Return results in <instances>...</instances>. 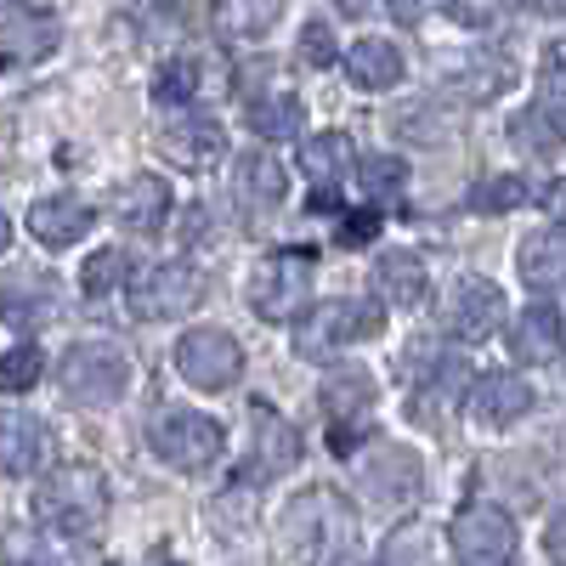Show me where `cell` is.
Listing matches in <instances>:
<instances>
[{
  "instance_id": "obj_2",
  "label": "cell",
  "mask_w": 566,
  "mask_h": 566,
  "mask_svg": "<svg viewBox=\"0 0 566 566\" xmlns=\"http://www.w3.org/2000/svg\"><path fill=\"white\" fill-rule=\"evenodd\" d=\"M352 538H357V515L335 488H306L283 510V555L290 560H340L352 555Z\"/></svg>"
},
{
  "instance_id": "obj_42",
  "label": "cell",
  "mask_w": 566,
  "mask_h": 566,
  "mask_svg": "<svg viewBox=\"0 0 566 566\" xmlns=\"http://www.w3.org/2000/svg\"><path fill=\"white\" fill-rule=\"evenodd\" d=\"M12 244V221H7V210H0V250Z\"/></svg>"
},
{
  "instance_id": "obj_26",
  "label": "cell",
  "mask_w": 566,
  "mask_h": 566,
  "mask_svg": "<svg viewBox=\"0 0 566 566\" xmlns=\"http://www.w3.org/2000/svg\"><path fill=\"white\" fill-rule=\"evenodd\" d=\"M352 165H357V148H352L346 130H323V136H306V142H301V176H306L312 187L346 181Z\"/></svg>"
},
{
  "instance_id": "obj_27",
  "label": "cell",
  "mask_w": 566,
  "mask_h": 566,
  "mask_svg": "<svg viewBox=\"0 0 566 566\" xmlns=\"http://www.w3.org/2000/svg\"><path fill=\"white\" fill-rule=\"evenodd\" d=\"M448 85L459 91L464 103H493V97H504V91L515 85V69H510V63H504L499 52H476V57L453 63Z\"/></svg>"
},
{
  "instance_id": "obj_28",
  "label": "cell",
  "mask_w": 566,
  "mask_h": 566,
  "mask_svg": "<svg viewBox=\"0 0 566 566\" xmlns=\"http://www.w3.org/2000/svg\"><path fill=\"white\" fill-rule=\"evenodd\" d=\"M510 352L522 357L527 368H544L560 357V312L544 301V306H527V317L515 323V335H510Z\"/></svg>"
},
{
  "instance_id": "obj_12",
  "label": "cell",
  "mask_w": 566,
  "mask_h": 566,
  "mask_svg": "<svg viewBox=\"0 0 566 566\" xmlns=\"http://www.w3.org/2000/svg\"><path fill=\"white\" fill-rule=\"evenodd\" d=\"M63 312V283L52 272H7L0 277V317H7L12 328H23V335H34V328H45Z\"/></svg>"
},
{
  "instance_id": "obj_4",
  "label": "cell",
  "mask_w": 566,
  "mask_h": 566,
  "mask_svg": "<svg viewBox=\"0 0 566 566\" xmlns=\"http://www.w3.org/2000/svg\"><path fill=\"white\" fill-rule=\"evenodd\" d=\"M148 448L170 464V470H187V476H205V470L227 453V431L199 413V408H159L148 419Z\"/></svg>"
},
{
  "instance_id": "obj_29",
  "label": "cell",
  "mask_w": 566,
  "mask_h": 566,
  "mask_svg": "<svg viewBox=\"0 0 566 566\" xmlns=\"http://www.w3.org/2000/svg\"><path fill=\"white\" fill-rule=\"evenodd\" d=\"M306 125V103L295 91H255L250 97V130L266 142H295Z\"/></svg>"
},
{
  "instance_id": "obj_24",
  "label": "cell",
  "mask_w": 566,
  "mask_h": 566,
  "mask_svg": "<svg viewBox=\"0 0 566 566\" xmlns=\"http://www.w3.org/2000/svg\"><path fill=\"white\" fill-rule=\"evenodd\" d=\"M402 74H408V57L391 40H357L346 52V80L357 91H391V85H402Z\"/></svg>"
},
{
  "instance_id": "obj_8",
  "label": "cell",
  "mask_w": 566,
  "mask_h": 566,
  "mask_svg": "<svg viewBox=\"0 0 566 566\" xmlns=\"http://www.w3.org/2000/svg\"><path fill=\"white\" fill-rule=\"evenodd\" d=\"M176 368H181L187 386L227 391V386H239V374H244V346L232 340L227 328H187L176 340Z\"/></svg>"
},
{
  "instance_id": "obj_38",
  "label": "cell",
  "mask_w": 566,
  "mask_h": 566,
  "mask_svg": "<svg viewBox=\"0 0 566 566\" xmlns=\"http://www.w3.org/2000/svg\"><path fill=\"white\" fill-rule=\"evenodd\" d=\"M125 7L142 18V29H148V34H170L176 23H181V7H176V0H125Z\"/></svg>"
},
{
  "instance_id": "obj_17",
  "label": "cell",
  "mask_w": 566,
  "mask_h": 566,
  "mask_svg": "<svg viewBox=\"0 0 566 566\" xmlns=\"http://www.w3.org/2000/svg\"><path fill=\"white\" fill-rule=\"evenodd\" d=\"M170 210H176V193H170V181L154 176V170L130 176L119 193H114V221L125 232H136V239H154V232L170 221Z\"/></svg>"
},
{
  "instance_id": "obj_32",
  "label": "cell",
  "mask_w": 566,
  "mask_h": 566,
  "mask_svg": "<svg viewBox=\"0 0 566 566\" xmlns=\"http://www.w3.org/2000/svg\"><path fill=\"white\" fill-rule=\"evenodd\" d=\"M352 170H357V181H363V193H368L374 205H386V199H397L402 187H408V165H402V159H391V154H368V159H357Z\"/></svg>"
},
{
  "instance_id": "obj_40",
  "label": "cell",
  "mask_w": 566,
  "mask_h": 566,
  "mask_svg": "<svg viewBox=\"0 0 566 566\" xmlns=\"http://www.w3.org/2000/svg\"><path fill=\"white\" fill-rule=\"evenodd\" d=\"M374 232H380V216H352V221H340V244H368Z\"/></svg>"
},
{
  "instance_id": "obj_20",
  "label": "cell",
  "mask_w": 566,
  "mask_h": 566,
  "mask_svg": "<svg viewBox=\"0 0 566 566\" xmlns=\"http://www.w3.org/2000/svg\"><path fill=\"white\" fill-rule=\"evenodd\" d=\"M515 266H522V283L533 295L555 301L560 295V277H566V239H560V221H544L538 232H527L522 250H515Z\"/></svg>"
},
{
  "instance_id": "obj_35",
  "label": "cell",
  "mask_w": 566,
  "mask_h": 566,
  "mask_svg": "<svg viewBox=\"0 0 566 566\" xmlns=\"http://www.w3.org/2000/svg\"><path fill=\"white\" fill-rule=\"evenodd\" d=\"M40 374H45L40 346H12L7 357H0V391H7V397H23V391L40 386Z\"/></svg>"
},
{
  "instance_id": "obj_7",
  "label": "cell",
  "mask_w": 566,
  "mask_h": 566,
  "mask_svg": "<svg viewBox=\"0 0 566 566\" xmlns=\"http://www.w3.org/2000/svg\"><path fill=\"white\" fill-rule=\"evenodd\" d=\"M210 295V277L193 261H159L130 283V312L142 323H165V317H187Z\"/></svg>"
},
{
  "instance_id": "obj_43",
  "label": "cell",
  "mask_w": 566,
  "mask_h": 566,
  "mask_svg": "<svg viewBox=\"0 0 566 566\" xmlns=\"http://www.w3.org/2000/svg\"><path fill=\"white\" fill-rule=\"evenodd\" d=\"M340 7H346V12H363V0H340Z\"/></svg>"
},
{
  "instance_id": "obj_31",
  "label": "cell",
  "mask_w": 566,
  "mask_h": 566,
  "mask_svg": "<svg viewBox=\"0 0 566 566\" xmlns=\"http://www.w3.org/2000/svg\"><path fill=\"white\" fill-rule=\"evenodd\" d=\"M199 91H205V63H199V57H176V63H165L159 80H154V103H159V108H181V103H193Z\"/></svg>"
},
{
  "instance_id": "obj_16",
  "label": "cell",
  "mask_w": 566,
  "mask_h": 566,
  "mask_svg": "<svg viewBox=\"0 0 566 566\" xmlns=\"http://www.w3.org/2000/svg\"><path fill=\"white\" fill-rule=\"evenodd\" d=\"M533 386L515 380V374H482L476 386L464 397V413L482 424V431H510V424H522L533 413Z\"/></svg>"
},
{
  "instance_id": "obj_10",
  "label": "cell",
  "mask_w": 566,
  "mask_h": 566,
  "mask_svg": "<svg viewBox=\"0 0 566 566\" xmlns=\"http://www.w3.org/2000/svg\"><path fill=\"white\" fill-rule=\"evenodd\" d=\"M159 154L176 165V170H187V176H199V170H210L221 154H227V130H221V119H210V114H193V108H170V119L159 125Z\"/></svg>"
},
{
  "instance_id": "obj_11",
  "label": "cell",
  "mask_w": 566,
  "mask_h": 566,
  "mask_svg": "<svg viewBox=\"0 0 566 566\" xmlns=\"http://www.w3.org/2000/svg\"><path fill=\"white\" fill-rule=\"evenodd\" d=\"M301 464V437H295V424L283 419L277 408L255 402L250 408V464H244V476L239 482H277V476H290V470Z\"/></svg>"
},
{
  "instance_id": "obj_34",
  "label": "cell",
  "mask_w": 566,
  "mask_h": 566,
  "mask_svg": "<svg viewBox=\"0 0 566 566\" xmlns=\"http://www.w3.org/2000/svg\"><path fill=\"white\" fill-rule=\"evenodd\" d=\"M533 199L527 176H482V187L470 193V205H476L482 216H504V210H522Z\"/></svg>"
},
{
  "instance_id": "obj_41",
  "label": "cell",
  "mask_w": 566,
  "mask_h": 566,
  "mask_svg": "<svg viewBox=\"0 0 566 566\" xmlns=\"http://www.w3.org/2000/svg\"><path fill=\"white\" fill-rule=\"evenodd\" d=\"M527 7H533V12H549V18H555V12H560V0H527Z\"/></svg>"
},
{
  "instance_id": "obj_33",
  "label": "cell",
  "mask_w": 566,
  "mask_h": 566,
  "mask_svg": "<svg viewBox=\"0 0 566 566\" xmlns=\"http://www.w3.org/2000/svg\"><path fill=\"white\" fill-rule=\"evenodd\" d=\"M125 277H130V261L119 250H97V255H85V266H80V295L85 301H108Z\"/></svg>"
},
{
  "instance_id": "obj_14",
  "label": "cell",
  "mask_w": 566,
  "mask_h": 566,
  "mask_svg": "<svg viewBox=\"0 0 566 566\" xmlns=\"http://www.w3.org/2000/svg\"><path fill=\"white\" fill-rule=\"evenodd\" d=\"M232 199H239L244 221H266L283 210V199H290V176H283V165L272 154H239V165H232Z\"/></svg>"
},
{
  "instance_id": "obj_25",
  "label": "cell",
  "mask_w": 566,
  "mask_h": 566,
  "mask_svg": "<svg viewBox=\"0 0 566 566\" xmlns=\"http://www.w3.org/2000/svg\"><path fill=\"white\" fill-rule=\"evenodd\" d=\"M283 23V0H216L210 29L221 40H266Z\"/></svg>"
},
{
  "instance_id": "obj_9",
  "label": "cell",
  "mask_w": 566,
  "mask_h": 566,
  "mask_svg": "<svg viewBox=\"0 0 566 566\" xmlns=\"http://www.w3.org/2000/svg\"><path fill=\"white\" fill-rule=\"evenodd\" d=\"M448 544L464 566H504L515 555V522L499 510V504H464L448 527Z\"/></svg>"
},
{
  "instance_id": "obj_19",
  "label": "cell",
  "mask_w": 566,
  "mask_h": 566,
  "mask_svg": "<svg viewBox=\"0 0 566 566\" xmlns=\"http://www.w3.org/2000/svg\"><path fill=\"white\" fill-rule=\"evenodd\" d=\"M374 290H380V306L413 312L431 301V272H424V261L413 250H380V261H374Z\"/></svg>"
},
{
  "instance_id": "obj_18",
  "label": "cell",
  "mask_w": 566,
  "mask_h": 566,
  "mask_svg": "<svg viewBox=\"0 0 566 566\" xmlns=\"http://www.w3.org/2000/svg\"><path fill=\"white\" fill-rule=\"evenodd\" d=\"M63 45V23L52 12L12 7L0 18V63H45Z\"/></svg>"
},
{
  "instance_id": "obj_39",
  "label": "cell",
  "mask_w": 566,
  "mask_h": 566,
  "mask_svg": "<svg viewBox=\"0 0 566 566\" xmlns=\"http://www.w3.org/2000/svg\"><path fill=\"white\" fill-rule=\"evenodd\" d=\"M386 7H391V18H397L402 29H419L424 18H437V12H448L453 0H386Z\"/></svg>"
},
{
  "instance_id": "obj_23",
  "label": "cell",
  "mask_w": 566,
  "mask_h": 566,
  "mask_svg": "<svg viewBox=\"0 0 566 566\" xmlns=\"http://www.w3.org/2000/svg\"><path fill=\"white\" fill-rule=\"evenodd\" d=\"M52 453V437H45V419L40 413H0V470L7 476H34Z\"/></svg>"
},
{
  "instance_id": "obj_36",
  "label": "cell",
  "mask_w": 566,
  "mask_h": 566,
  "mask_svg": "<svg viewBox=\"0 0 566 566\" xmlns=\"http://www.w3.org/2000/svg\"><path fill=\"white\" fill-rule=\"evenodd\" d=\"M295 57H301L306 69H335V57H340V45H335V29H328L323 18H312V23L301 29V45H295Z\"/></svg>"
},
{
  "instance_id": "obj_22",
  "label": "cell",
  "mask_w": 566,
  "mask_h": 566,
  "mask_svg": "<svg viewBox=\"0 0 566 566\" xmlns=\"http://www.w3.org/2000/svg\"><path fill=\"white\" fill-rule=\"evenodd\" d=\"M91 227H97V210H91L85 199H74V193H52V199L29 205V232L45 250H63V244L85 239Z\"/></svg>"
},
{
  "instance_id": "obj_13",
  "label": "cell",
  "mask_w": 566,
  "mask_h": 566,
  "mask_svg": "<svg viewBox=\"0 0 566 566\" xmlns=\"http://www.w3.org/2000/svg\"><path fill=\"white\" fill-rule=\"evenodd\" d=\"M442 323H448V335H459V340L499 335V323H504V290H499L493 277H459L448 306H442Z\"/></svg>"
},
{
  "instance_id": "obj_6",
  "label": "cell",
  "mask_w": 566,
  "mask_h": 566,
  "mask_svg": "<svg viewBox=\"0 0 566 566\" xmlns=\"http://www.w3.org/2000/svg\"><path fill=\"white\" fill-rule=\"evenodd\" d=\"M312 272H317L312 250H272L250 277V312L266 323H290L312 301Z\"/></svg>"
},
{
  "instance_id": "obj_21",
  "label": "cell",
  "mask_w": 566,
  "mask_h": 566,
  "mask_svg": "<svg viewBox=\"0 0 566 566\" xmlns=\"http://www.w3.org/2000/svg\"><path fill=\"white\" fill-rule=\"evenodd\" d=\"M323 413H328V424H340V431H368V413H374V374L368 368H357V363H346V368H335L323 380Z\"/></svg>"
},
{
  "instance_id": "obj_37",
  "label": "cell",
  "mask_w": 566,
  "mask_h": 566,
  "mask_svg": "<svg viewBox=\"0 0 566 566\" xmlns=\"http://www.w3.org/2000/svg\"><path fill=\"white\" fill-rule=\"evenodd\" d=\"M538 108L549 114V119H560L566 108H560V45H549L544 52V74H538ZM566 125V119H560Z\"/></svg>"
},
{
  "instance_id": "obj_3",
  "label": "cell",
  "mask_w": 566,
  "mask_h": 566,
  "mask_svg": "<svg viewBox=\"0 0 566 566\" xmlns=\"http://www.w3.org/2000/svg\"><path fill=\"white\" fill-rule=\"evenodd\" d=\"M295 357L306 363H335L346 346L357 340H374L386 328V306L380 301H317V306H301L295 312Z\"/></svg>"
},
{
  "instance_id": "obj_15",
  "label": "cell",
  "mask_w": 566,
  "mask_h": 566,
  "mask_svg": "<svg viewBox=\"0 0 566 566\" xmlns=\"http://www.w3.org/2000/svg\"><path fill=\"white\" fill-rule=\"evenodd\" d=\"M357 488L380 504V510H402L419 493V459L408 448H374L368 459H357Z\"/></svg>"
},
{
  "instance_id": "obj_1",
  "label": "cell",
  "mask_w": 566,
  "mask_h": 566,
  "mask_svg": "<svg viewBox=\"0 0 566 566\" xmlns=\"http://www.w3.org/2000/svg\"><path fill=\"white\" fill-rule=\"evenodd\" d=\"M29 510H34L40 533H57V538H103L114 499H108L103 470H91V464H57L52 476H40Z\"/></svg>"
},
{
  "instance_id": "obj_5",
  "label": "cell",
  "mask_w": 566,
  "mask_h": 566,
  "mask_svg": "<svg viewBox=\"0 0 566 566\" xmlns=\"http://www.w3.org/2000/svg\"><path fill=\"white\" fill-rule=\"evenodd\" d=\"M57 386L74 408H114L130 391V357L108 340H85L63 357L57 368Z\"/></svg>"
},
{
  "instance_id": "obj_30",
  "label": "cell",
  "mask_w": 566,
  "mask_h": 566,
  "mask_svg": "<svg viewBox=\"0 0 566 566\" xmlns=\"http://www.w3.org/2000/svg\"><path fill=\"white\" fill-rule=\"evenodd\" d=\"M510 142H515V154H527L538 165H555L560 159V119H549L544 108H527V114L510 119Z\"/></svg>"
}]
</instances>
